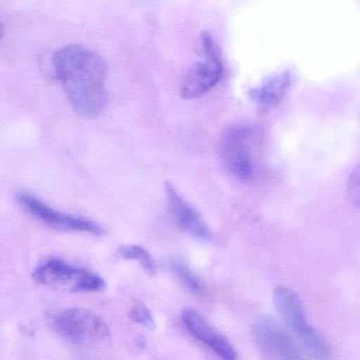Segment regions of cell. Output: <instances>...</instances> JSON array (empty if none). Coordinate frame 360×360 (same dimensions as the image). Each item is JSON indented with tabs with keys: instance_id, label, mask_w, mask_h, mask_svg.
Returning <instances> with one entry per match:
<instances>
[{
	"instance_id": "obj_1",
	"label": "cell",
	"mask_w": 360,
	"mask_h": 360,
	"mask_svg": "<svg viewBox=\"0 0 360 360\" xmlns=\"http://www.w3.org/2000/svg\"><path fill=\"white\" fill-rule=\"evenodd\" d=\"M52 64L73 109L85 119L100 115L108 98V67L104 58L88 48L71 44L54 53Z\"/></svg>"
},
{
	"instance_id": "obj_2",
	"label": "cell",
	"mask_w": 360,
	"mask_h": 360,
	"mask_svg": "<svg viewBox=\"0 0 360 360\" xmlns=\"http://www.w3.org/2000/svg\"><path fill=\"white\" fill-rule=\"evenodd\" d=\"M32 277L41 285L60 292H102L106 288V281L98 274L60 258L44 261L33 271Z\"/></svg>"
},
{
	"instance_id": "obj_3",
	"label": "cell",
	"mask_w": 360,
	"mask_h": 360,
	"mask_svg": "<svg viewBox=\"0 0 360 360\" xmlns=\"http://www.w3.org/2000/svg\"><path fill=\"white\" fill-rule=\"evenodd\" d=\"M274 303L286 326L316 359H324L330 355V345L309 326L304 305L294 290L284 285L277 286L274 290Z\"/></svg>"
},
{
	"instance_id": "obj_4",
	"label": "cell",
	"mask_w": 360,
	"mask_h": 360,
	"mask_svg": "<svg viewBox=\"0 0 360 360\" xmlns=\"http://www.w3.org/2000/svg\"><path fill=\"white\" fill-rule=\"evenodd\" d=\"M256 139L250 126L235 125L223 134L220 160L223 167L239 181H248L256 167Z\"/></svg>"
},
{
	"instance_id": "obj_5",
	"label": "cell",
	"mask_w": 360,
	"mask_h": 360,
	"mask_svg": "<svg viewBox=\"0 0 360 360\" xmlns=\"http://www.w3.org/2000/svg\"><path fill=\"white\" fill-rule=\"evenodd\" d=\"M52 326L60 336L70 342L92 343L106 340L109 328L106 322L85 309H67L52 317Z\"/></svg>"
},
{
	"instance_id": "obj_6",
	"label": "cell",
	"mask_w": 360,
	"mask_h": 360,
	"mask_svg": "<svg viewBox=\"0 0 360 360\" xmlns=\"http://www.w3.org/2000/svg\"><path fill=\"white\" fill-rule=\"evenodd\" d=\"M202 58L191 66L182 83V96L195 100L207 94L220 82L223 75L222 60L214 39L208 33L201 37Z\"/></svg>"
},
{
	"instance_id": "obj_7",
	"label": "cell",
	"mask_w": 360,
	"mask_h": 360,
	"mask_svg": "<svg viewBox=\"0 0 360 360\" xmlns=\"http://www.w3.org/2000/svg\"><path fill=\"white\" fill-rule=\"evenodd\" d=\"M16 199L31 216L45 223L48 226L54 227L60 231H84V233H94V235H101L104 233V229L98 223L89 219L71 216V214L53 210L32 193L20 191L16 195Z\"/></svg>"
},
{
	"instance_id": "obj_8",
	"label": "cell",
	"mask_w": 360,
	"mask_h": 360,
	"mask_svg": "<svg viewBox=\"0 0 360 360\" xmlns=\"http://www.w3.org/2000/svg\"><path fill=\"white\" fill-rule=\"evenodd\" d=\"M259 349L273 360H305L290 335L269 316L258 317L252 326Z\"/></svg>"
},
{
	"instance_id": "obj_9",
	"label": "cell",
	"mask_w": 360,
	"mask_h": 360,
	"mask_svg": "<svg viewBox=\"0 0 360 360\" xmlns=\"http://www.w3.org/2000/svg\"><path fill=\"white\" fill-rule=\"evenodd\" d=\"M182 322L193 338L212 349L221 360H237V353L233 345L199 311L184 309Z\"/></svg>"
},
{
	"instance_id": "obj_10",
	"label": "cell",
	"mask_w": 360,
	"mask_h": 360,
	"mask_svg": "<svg viewBox=\"0 0 360 360\" xmlns=\"http://www.w3.org/2000/svg\"><path fill=\"white\" fill-rule=\"evenodd\" d=\"M165 195L168 212L181 231L204 241L210 239L212 233L203 218L172 184L166 185Z\"/></svg>"
},
{
	"instance_id": "obj_11",
	"label": "cell",
	"mask_w": 360,
	"mask_h": 360,
	"mask_svg": "<svg viewBox=\"0 0 360 360\" xmlns=\"http://www.w3.org/2000/svg\"><path fill=\"white\" fill-rule=\"evenodd\" d=\"M288 73H281L265 82L252 92V98L263 107H271L283 98L290 88Z\"/></svg>"
},
{
	"instance_id": "obj_12",
	"label": "cell",
	"mask_w": 360,
	"mask_h": 360,
	"mask_svg": "<svg viewBox=\"0 0 360 360\" xmlns=\"http://www.w3.org/2000/svg\"><path fill=\"white\" fill-rule=\"evenodd\" d=\"M172 269L181 283L191 290L193 294L203 292V282L193 273V269L182 260H174L172 262Z\"/></svg>"
},
{
	"instance_id": "obj_13",
	"label": "cell",
	"mask_w": 360,
	"mask_h": 360,
	"mask_svg": "<svg viewBox=\"0 0 360 360\" xmlns=\"http://www.w3.org/2000/svg\"><path fill=\"white\" fill-rule=\"evenodd\" d=\"M121 256L126 260L136 261L149 275H155L157 265L153 256L140 245H126L120 250Z\"/></svg>"
},
{
	"instance_id": "obj_14",
	"label": "cell",
	"mask_w": 360,
	"mask_h": 360,
	"mask_svg": "<svg viewBox=\"0 0 360 360\" xmlns=\"http://www.w3.org/2000/svg\"><path fill=\"white\" fill-rule=\"evenodd\" d=\"M130 319L146 328L155 326L153 314L143 304H136L129 311Z\"/></svg>"
},
{
	"instance_id": "obj_15",
	"label": "cell",
	"mask_w": 360,
	"mask_h": 360,
	"mask_svg": "<svg viewBox=\"0 0 360 360\" xmlns=\"http://www.w3.org/2000/svg\"><path fill=\"white\" fill-rule=\"evenodd\" d=\"M347 195L354 205L360 208V164L352 172L347 183Z\"/></svg>"
}]
</instances>
